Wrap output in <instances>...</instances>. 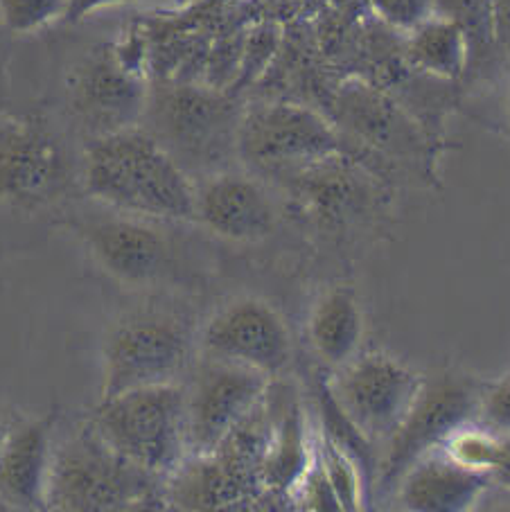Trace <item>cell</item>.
<instances>
[{"label": "cell", "instance_id": "cell-1", "mask_svg": "<svg viewBox=\"0 0 510 512\" xmlns=\"http://www.w3.org/2000/svg\"><path fill=\"white\" fill-rule=\"evenodd\" d=\"M84 188L122 215L195 219L197 183L143 127L86 140Z\"/></svg>", "mask_w": 510, "mask_h": 512}, {"label": "cell", "instance_id": "cell-2", "mask_svg": "<svg viewBox=\"0 0 510 512\" xmlns=\"http://www.w3.org/2000/svg\"><path fill=\"white\" fill-rule=\"evenodd\" d=\"M165 503V479L118 454L89 420L52 449L48 510H138Z\"/></svg>", "mask_w": 510, "mask_h": 512}, {"label": "cell", "instance_id": "cell-3", "mask_svg": "<svg viewBox=\"0 0 510 512\" xmlns=\"http://www.w3.org/2000/svg\"><path fill=\"white\" fill-rule=\"evenodd\" d=\"M91 422L118 454L161 479L188 458L186 386L179 382L100 400Z\"/></svg>", "mask_w": 510, "mask_h": 512}, {"label": "cell", "instance_id": "cell-4", "mask_svg": "<svg viewBox=\"0 0 510 512\" xmlns=\"http://www.w3.org/2000/svg\"><path fill=\"white\" fill-rule=\"evenodd\" d=\"M240 118L242 111L224 95L197 86H165L149 91L143 118L149 127H140L177 158L188 174L199 170L208 176L222 172L226 158L237 154Z\"/></svg>", "mask_w": 510, "mask_h": 512}, {"label": "cell", "instance_id": "cell-5", "mask_svg": "<svg viewBox=\"0 0 510 512\" xmlns=\"http://www.w3.org/2000/svg\"><path fill=\"white\" fill-rule=\"evenodd\" d=\"M102 357L100 400L131 388L172 384L190 366L192 334L170 312H134L109 330Z\"/></svg>", "mask_w": 510, "mask_h": 512}, {"label": "cell", "instance_id": "cell-6", "mask_svg": "<svg viewBox=\"0 0 510 512\" xmlns=\"http://www.w3.org/2000/svg\"><path fill=\"white\" fill-rule=\"evenodd\" d=\"M73 181L64 140L39 111L0 118V206L39 213Z\"/></svg>", "mask_w": 510, "mask_h": 512}, {"label": "cell", "instance_id": "cell-7", "mask_svg": "<svg viewBox=\"0 0 510 512\" xmlns=\"http://www.w3.org/2000/svg\"><path fill=\"white\" fill-rule=\"evenodd\" d=\"M149 91L140 70V52L131 57L118 43L91 48L66 82L70 113L86 138L143 125Z\"/></svg>", "mask_w": 510, "mask_h": 512}, {"label": "cell", "instance_id": "cell-8", "mask_svg": "<svg viewBox=\"0 0 510 512\" xmlns=\"http://www.w3.org/2000/svg\"><path fill=\"white\" fill-rule=\"evenodd\" d=\"M483 382L459 373L425 377L420 393L395 434L384 443L377 463V485L393 490L409 467L434 449H441L456 429L477 422Z\"/></svg>", "mask_w": 510, "mask_h": 512}, {"label": "cell", "instance_id": "cell-9", "mask_svg": "<svg viewBox=\"0 0 510 512\" xmlns=\"http://www.w3.org/2000/svg\"><path fill=\"white\" fill-rule=\"evenodd\" d=\"M425 377L384 352H359L323 384L330 400L368 443L384 445L407 416Z\"/></svg>", "mask_w": 510, "mask_h": 512}, {"label": "cell", "instance_id": "cell-10", "mask_svg": "<svg viewBox=\"0 0 510 512\" xmlns=\"http://www.w3.org/2000/svg\"><path fill=\"white\" fill-rule=\"evenodd\" d=\"M339 154H346L344 138L312 109L271 102L242 111L237 156L255 170L283 176Z\"/></svg>", "mask_w": 510, "mask_h": 512}, {"label": "cell", "instance_id": "cell-11", "mask_svg": "<svg viewBox=\"0 0 510 512\" xmlns=\"http://www.w3.org/2000/svg\"><path fill=\"white\" fill-rule=\"evenodd\" d=\"M271 379L260 370L206 357L186 386L188 456H206L265 400Z\"/></svg>", "mask_w": 510, "mask_h": 512}, {"label": "cell", "instance_id": "cell-12", "mask_svg": "<svg viewBox=\"0 0 510 512\" xmlns=\"http://www.w3.org/2000/svg\"><path fill=\"white\" fill-rule=\"evenodd\" d=\"M201 350L206 357L276 377L292 361V334L274 305L255 296H240L210 316L201 332Z\"/></svg>", "mask_w": 510, "mask_h": 512}, {"label": "cell", "instance_id": "cell-13", "mask_svg": "<svg viewBox=\"0 0 510 512\" xmlns=\"http://www.w3.org/2000/svg\"><path fill=\"white\" fill-rule=\"evenodd\" d=\"M100 269L122 285L147 287L170 269V244L145 217L113 215L75 226Z\"/></svg>", "mask_w": 510, "mask_h": 512}, {"label": "cell", "instance_id": "cell-14", "mask_svg": "<svg viewBox=\"0 0 510 512\" xmlns=\"http://www.w3.org/2000/svg\"><path fill=\"white\" fill-rule=\"evenodd\" d=\"M195 222L222 240L253 244L274 233L278 213L260 181L249 174L222 170L197 183Z\"/></svg>", "mask_w": 510, "mask_h": 512}, {"label": "cell", "instance_id": "cell-15", "mask_svg": "<svg viewBox=\"0 0 510 512\" xmlns=\"http://www.w3.org/2000/svg\"><path fill=\"white\" fill-rule=\"evenodd\" d=\"M57 413L19 420L0 447V503L12 510H48L52 436Z\"/></svg>", "mask_w": 510, "mask_h": 512}, {"label": "cell", "instance_id": "cell-16", "mask_svg": "<svg viewBox=\"0 0 510 512\" xmlns=\"http://www.w3.org/2000/svg\"><path fill=\"white\" fill-rule=\"evenodd\" d=\"M492 485L490 476L470 470L434 449L420 456L395 485V494L404 510L411 512H468Z\"/></svg>", "mask_w": 510, "mask_h": 512}, {"label": "cell", "instance_id": "cell-17", "mask_svg": "<svg viewBox=\"0 0 510 512\" xmlns=\"http://www.w3.org/2000/svg\"><path fill=\"white\" fill-rule=\"evenodd\" d=\"M337 118L348 134L389 154L411 156L420 149L413 122L371 84L350 79L339 88Z\"/></svg>", "mask_w": 510, "mask_h": 512}, {"label": "cell", "instance_id": "cell-18", "mask_svg": "<svg viewBox=\"0 0 510 512\" xmlns=\"http://www.w3.org/2000/svg\"><path fill=\"white\" fill-rule=\"evenodd\" d=\"M364 312L353 287L337 285L325 289L307 321L310 346L332 370L359 355L364 341Z\"/></svg>", "mask_w": 510, "mask_h": 512}, {"label": "cell", "instance_id": "cell-19", "mask_svg": "<svg viewBox=\"0 0 510 512\" xmlns=\"http://www.w3.org/2000/svg\"><path fill=\"white\" fill-rule=\"evenodd\" d=\"M407 57L436 79H459L472 59L470 41L454 21L434 14L407 34Z\"/></svg>", "mask_w": 510, "mask_h": 512}, {"label": "cell", "instance_id": "cell-20", "mask_svg": "<svg viewBox=\"0 0 510 512\" xmlns=\"http://www.w3.org/2000/svg\"><path fill=\"white\" fill-rule=\"evenodd\" d=\"M316 456L323 467L328 483L334 492V499L339 503V510H362L364 506V467L357 461L353 452L339 443L330 434L321 436V443L316 447Z\"/></svg>", "mask_w": 510, "mask_h": 512}, {"label": "cell", "instance_id": "cell-21", "mask_svg": "<svg viewBox=\"0 0 510 512\" xmlns=\"http://www.w3.org/2000/svg\"><path fill=\"white\" fill-rule=\"evenodd\" d=\"M68 0H0V25L10 34H37L66 23Z\"/></svg>", "mask_w": 510, "mask_h": 512}, {"label": "cell", "instance_id": "cell-22", "mask_svg": "<svg viewBox=\"0 0 510 512\" xmlns=\"http://www.w3.org/2000/svg\"><path fill=\"white\" fill-rule=\"evenodd\" d=\"M436 14L454 21L470 41L472 57L495 46L490 0H436Z\"/></svg>", "mask_w": 510, "mask_h": 512}, {"label": "cell", "instance_id": "cell-23", "mask_svg": "<svg viewBox=\"0 0 510 512\" xmlns=\"http://www.w3.org/2000/svg\"><path fill=\"white\" fill-rule=\"evenodd\" d=\"M477 422L492 434L510 438V370L495 382L483 384Z\"/></svg>", "mask_w": 510, "mask_h": 512}, {"label": "cell", "instance_id": "cell-24", "mask_svg": "<svg viewBox=\"0 0 510 512\" xmlns=\"http://www.w3.org/2000/svg\"><path fill=\"white\" fill-rule=\"evenodd\" d=\"M371 7L377 19L402 34L413 32L436 14V0H371Z\"/></svg>", "mask_w": 510, "mask_h": 512}, {"label": "cell", "instance_id": "cell-25", "mask_svg": "<svg viewBox=\"0 0 510 512\" xmlns=\"http://www.w3.org/2000/svg\"><path fill=\"white\" fill-rule=\"evenodd\" d=\"M488 476L492 485H501V488L510 490V438L508 436H497L495 454H492Z\"/></svg>", "mask_w": 510, "mask_h": 512}, {"label": "cell", "instance_id": "cell-26", "mask_svg": "<svg viewBox=\"0 0 510 512\" xmlns=\"http://www.w3.org/2000/svg\"><path fill=\"white\" fill-rule=\"evenodd\" d=\"M134 3H147V0H68V14L66 23H79L86 16H91L100 10H109V7L118 5H134Z\"/></svg>", "mask_w": 510, "mask_h": 512}, {"label": "cell", "instance_id": "cell-27", "mask_svg": "<svg viewBox=\"0 0 510 512\" xmlns=\"http://www.w3.org/2000/svg\"><path fill=\"white\" fill-rule=\"evenodd\" d=\"M492 7V32L495 43L508 46L510 43V0H490Z\"/></svg>", "mask_w": 510, "mask_h": 512}, {"label": "cell", "instance_id": "cell-28", "mask_svg": "<svg viewBox=\"0 0 510 512\" xmlns=\"http://www.w3.org/2000/svg\"><path fill=\"white\" fill-rule=\"evenodd\" d=\"M16 422H19V420H16L12 413H7L3 406H0V447H3L7 436L12 434V429H14Z\"/></svg>", "mask_w": 510, "mask_h": 512}, {"label": "cell", "instance_id": "cell-29", "mask_svg": "<svg viewBox=\"0 0 510 512\" xmlns=\"http://www.w3.org/2000/svg\"><path fill=\"white\" fill-rule=\"evenodd\" d=\"M3 75H5V48L0 43V86H3Z\"/></svg>", "mask_w": 510, "mask_h": 512}, {"label": "cell", "instance_id": "cell-30", "mask_svg": "<svg viewBox=\"0 0 510 512\" xmlns=\"http://www.w3.org/2000/svg\"><path fill=\"white\" fill-rule=\"evenodd\" d=\"M506 113H508V120H510V91H508V97H506Z\"/></svg>", "mask_w": 510, "mask_h": 512}]
</instances>
